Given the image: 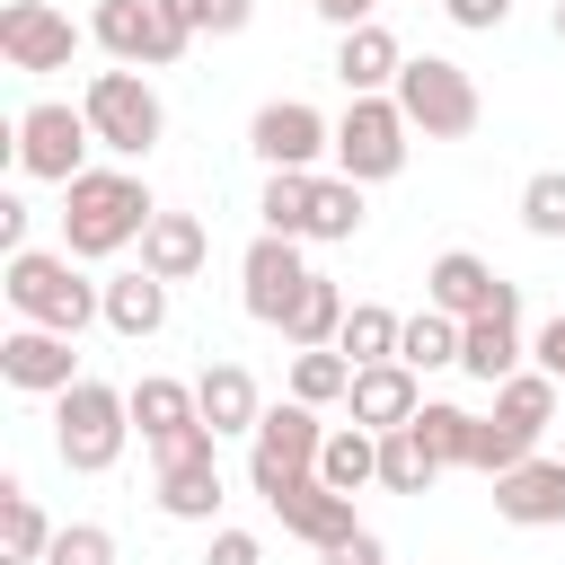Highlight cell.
Listing matches in <instances>:
<instances>
[{
  "label": "cell",
  "mask_w": 565,
  "mask_h": 565,
  "mask_svg": "<svg viewBox=\"0 0 565 565\" xmlns=\"http://www.w3.org/2000/svg\"><path fill=\"white\" fill-rule=\"evenodd\" d=\"M150 185L132 177V168H79L71 185H62V247L79 256V265H97V256H124V247H141V230H150Z\"/></svg>",
  "instance_id": "6da1fadb"
},
{
  "label": "cell",
  "mask_w": 565,
  "mask_h": 565,
  "mask_svg": "<svg viewBox=\"0 0 565 565\" xmlns=\"http://www.w3.org/2000/svg\"><path fill=\"white\" fill-rule=\"evenodd\" d=\"M0 291L26 327H53V335H88L106 318V282H88L71 247H18L0 265Z\"/></svg>",
  "instance_id": "7a4b0ae2"
},
{
  "label": "cell",
  "mask_w": 565,
  "mask_h": 565,
  "mask_svg": "<svg viewBox=\"0 0 565 565\" xmlns=\"http://www.w3.org/2000/svg\"><path fill=\"white\" fill-rule=\"evenodd\" d=\"M132 441V388H106V380H71L53 397V459L71 477H106Z\"/></svg>",
  "instance_id": "3957f363"
},
{
  "label": "cell",
  "mask_w": 565,
  "mask_h": 565,
  "mask_svg": "<svg viewBox=\"0 0 565 565\" xmlns=\"http://www.w3.org/2000/svg\"><path fill=\"white\" fill-rule=\"evenodd\" d=\"M79 115H88L97 150H115V159H150V150L168 141V106H159V88H150L132 62L97 71V79L79 88Z\"/></svg>",
  "instance_id": "277c9868"
},
{
  "label": "cell",
  "mask_w": 565,
  "mask_h": 565,
  "mask_svg": "<svg viewBox=\"0 0 565 565\" xmlns=\"http://www.w3.org/2000/svg\"><path fill=\"white\" fill-rule=\"evenodd\" d=\"M397 115L424 132V141H468L477 132V115H486V97H477V79L450 62V53H406V71H397Z\"/></svg>",
  "instance_id": "5b68a950"
},
{
  "label": "cell",
  "mask_w": 565,
  "mask_h": 565,
  "mask_svg": "<svg viewBox=\"0 0 565 565\" xmlns=\"http://www.w3.org/2000/svg\"><path fill=\"white\" fill-rule=\"evenodd\" d=\"M318 450H327V424H318V406L282 397V406H265V415H256V433H247V486L274 503L282 486L318 477Z\"/></svg>",
  "instance_id": "8992f818"
},
{
  "label": "cell",
  "mask_w": 565,
  "mask_h": 565,
  "mask_svg": "<svg viewBox=\"0 0 565 565\" xmlns=\"http://www.w3.org/2000/svg\"><path fill=\"white\" fill-rule=\"evenodd\" d=\"M406 115H397V97H353L344 115H335V177H353V185H388L397 168H406Z\"/></svg>",
  "instance_id": "52a82bcc"
},
{
  "label": "cell",
  "mask_w": 565,
  "mask_h": 565,
  "mask_svg": "<svg viewBox=\"0 0 565 565\" xmlns=\"http://www.w3.org/2000/svg\"><path fill=\"white\" fill-rule=\"evenodd\" d=\"M132 433H141L150 468H159V459H185V450H203V441H221V433L203 424V397H194V380H168V371L132 380Z\"/></svg>",
  "instance_id": "ba28073f"
},
{
  "label": "cell",
  "mask_w": 565,
  "mask_h": 565,
  "mask_svg": "<svg viewBox=\"0 0 565 565\" xmlns=\"http://www.w3.org/2000/svg\"><path fill=\"white\" fill-rule=\"evenodd\" d=\"M88 35H97L115 62H132V71H177V62H185V44H194L159 0H97Z\"/></svg>",
  "instance_id": "9c48e42d"
},
{
  "label": "cell",
  "mask_w": 565,
  "mask_h": 565,
  "mask_svg": "<svg viewBox=\"0 0 565 565\" xmlns=\"http://www.w3.org/2000/svg\"><path fill=\"white\" fill-rule=\"evenodd\" d=\"M88 150H97V132H88V115H79V106L44 97V106H26V115H18V168H26L35 185H71V177L88 168Z\"/></svg>",
  "instance_id": "30bf717a"
},
{
  "label": "cell",
  "mask_w": 565,
  "mask_h": 565,
  "mask_svg": "<svg viewBox=\"0 0 565 565\" xmlns=\"http://www.w3.org/2000/svg\"><path fill=\"white\" fill-rule=\"evenodd\" d=\"M300 291H309L300 238H282V230H256V247L238 256V300H247V318H256V327H282Z\"/></svg>",
  "instance_id": "8fae6325"
},
{
  "label": "cell",
  "mask_w": 565,
  "mask_h": 565,
  "mask_svg": "<svg viewBox=\"0 0 565 565\" xmlns=\"http://www.w3.org/2000/svg\"><path fill=\"white\" fill-rule=\"evenodd\" d=\"M71 53H79V26H71L53 0H9V9H0V62H9V71L44 79V71H71Z\"/></svg>",
  "instance_id": "7c38bea8"
},
{
  "label": "cell",
  "mask_w": 565,
  "mask_h": 565,
  "mask_svg": "<svg viewBox=\"0 0 565 565\" xmlns=\"http://www.w3.org/2000/svg\"><path fill=\"white\" fill-rule=\"evenodd\" d=\"M247 150H256L265 168H318V150H335V124H327L309 97H274V106H256Z\"/></svg>",
  "instance_id": "4fadbf2b"
},
{
  "label": "cell",
  "mask_w": 565,
  "mask_h": 565,
  "mask_svg": "<svg viewBox=\"0 0 565 565\" xmlns=\"http://www.w3.org/2000/svg\"><path fill=\"white\" fill-rule=\"evenodd\" d=\"M521 353H530V344H521V282H503V300H494V309L459 318V371L494 388V380H512V371H521Z\"/></svg>",
  "instance_id": "5bb4252c"
},
{
  "label": "cell",
  "mask_w": 565,
  "mask_h": 565,
  "mask_svg": "<svg viewBox=\"0 0 565 565\" xmlns=\"http://www.w3.org/2000/svg\"><path fill=\"white\" fill-rule=\"evenodd\" d=\"M79 335H53V327H9L0 335V380L9 388H26V397H62L71 380H79V353H71Z\"/></svg>",
  "instance_id": "9a60e30c"
},
{
  "label": "cell",
  "mask_w": 565,
  "mask_h": 565,
  "mask_svg": "<svg viewBox=\"0 0 565 565\" xmlns=\"http://www.w3.org/2000/svg\"><path fill=\"white\" fill-rule=\"evenodd\" d=\"M494 512L512 521V530H565V459H521V468H503L494 477Z\"/></svg>",
  "instance_id": "2e32d148"
},
{
  "label": "cell",
  "mask_w": 565,
  "mask_h": 565,
  "mask_svg": "<svg viewBox=\"0 0 565 565\" xmlns=\"http://www.w3.org/2000/svg\"><path fill=\"white\" fill-rule=\"evenodd\" d=\"M397 71H406V44H397L380 18H362V26L335 35V79H344V97H388Z\"/></svg>",
  "instance_id": "e0dca14e"
},
{
  "label": "cell",
  "mask_w": 565,
  "mask_h": 565,
  "mask_svg": "<svg viewBox=\"0 0 565 565\" xmlns=\"http://www.w3.org/2000/svg\"><path fill=\"white\" fill-rule=\"evenodd\" d=\"M424 300H433L441 318H477V309L503 300V274H494L477 247H441V256L424 265Z\"/></svg>",
  "instance_id": "ac0fdd59"
},
{
  "label": "cell",
  "mask_w": 565,
  "mask_h": 565,
  "mask_svg": "<svg viewBox=\"0 0 565 565\" xmlns=\"http://www.w3.org/2000/svg\"><path fill=\"white\" fill-rule=\"evenodd\" d=\"M415 380H424V371H406V362H362L353 388H344V415L371 424V433H397V424H415V406H424Z\"/></svg>",
  "instance_id": "d6986e66"
},
{
  "label": "cell",
  "mask_w": 565,
  "mask_h": 565,
  "mask_svg": "<svg viewBox=\"0 0 565 565\" xmlns=\"http://www.w3.org/2000/svg\"><path fill=\"white\" fill-rule=\"evenodd\" d=\"M150 494H159V512L168 521H221V450L203 441V450H185V459H159V477H150Z\"/></svg>",
  "instance_id": "ffe728a7"
},
{
  "label": "cell",
  "mask_w": 565,
  "mask_h": 565,
  "mask_svg": "<svg viewBox=\"0 0 565 565\" xmlns=\"http://www.w3.org/2000/svg\"><path fill=\"white\" fill-rule=\"evenodd\" d=\"M274 521H282L291 539H309V547H335L344 530H362V521H353V494H335L327 477H300V486H282V494H274Z\"/></svg>",
  "instance_id": "44dd1931"
},
{
  "label": "cell",
  "mask_w": 565,
  "mask_h": 565,
  "mask_svg": "<svg viewBox=\"0 0 565 565\" xmlns=\"http://www.w3.org/2000/svg\"><path fill=\"white\" fill-rule=\"evenodd\" d=\"M141 265H150L159 282H194V274L212 265V230H203L194 212H150V230H141Z\"/></svg>",
  "instance_id": "7402d4cb"
},
{
  "label": "cell",
  "mask_w": 565,
  "mask_h": 565,
  "mask_svg": "<svg viewBox=\"0 0 565 565\" xmlns=\"http://www.w3.org/2000/svg\"><path fill=\"white\" fill-rule=\"evenodd\" d=\"M106 327H115L124 344H150V335L168 327V282H159L150 265L115 274V282H106Z\"/></svg>",
  "instance_id": "603a6c76"
},
{
  "label": "cell",
  "mask_w": 565,
  "mask_h": 565,
  "mask_svg": "<svg viewBox=\"0 0 565 565\" xmlns=\"http://www.w3.org/2000/svg\"><path fill=\"white\" fill-rule=\"evenodd\" d=\"M194 397H203V424L230 441V433H256V415H265V397H256V380L238 371V362H212L203 380H194Z\"/></svg>",
  "instance_id": "cb8c5ba5"
},
{
  "label": "cell",
  "mask_w": 565,
  "mask_h": 565,
  "mask_svg": "<svg viewBox=\"0 0 565 565\" xmlns=\"http://www.w3.org/2000/svg\"><path fill=\"white\" fill-rule=\"evenodd\" d=\"M318 477H327L335 494L380 486V433H371V424H335V433H327V450H318Z\"/></svg>",
  "instance_id": "d4e9b609"
},
{
  "label": "cell",
  "mask_w": 565,
  "mask_h": 565,
  "mask_svg": "<svg viewBox=\"0 0 565 565\" xmlns=\"http://www.w3.org/2000/svg\"><path fill=\"white\" fill-rule=\"evenodd\" d=\"M265 230L282 238H309V212H318V168H265V194H256Z\"/></svg>",
  "instance_id": "484cf974"
},
{
  "label": "cell",
  "mask_w": 565,
  "mask_h": 565,
  "mask_svg": "<svg viewBox=\"0 0 565 565\" xmlns=\"http://www.w3.org/2000/svg\"><path fill=\"white\" fill-rule=\"evenodd\" d=\"M556 406H565V388H556V371H512V380H494V415L503 424H521L530 441L556 424Z\"/></svg>",
  "instance_id": "4316f807"
},
{
  "label": "cell",
  "mask_w": 565,
  "mask_h": 565,
  "mask_svg": "<svg viewBox=\"0 0 565 565\" xmlns=\"http://www.w3.org/2000/svg\"><path fill=\"white\" fill-rule=\"evenodd\" d=\"M441 477V450L415 433V424H397V433H380V486L388 494H424Z\"/></svg>",
  "instance_id": "83f0119b"
},
{
  "label": "cell",
  "mask_w": 565,
  "mask_h": 565,
  "mask_svg": "<svg viewBox=\"0 0 565 565\" xmlns=\"http://www.w3.org/2000/svg\"><path fill=\"white\" fill-rule=\"evenodd\" d=\"M0 547H9V565H44V547H53V521L35 512V494L18 477H0Z\"/></svg>",
  "instance_id": "f1b7e54d"
},
{
  "label": "cell",
  "mask_w": 565,
  "mask_h": 565,
  "mask_svg": "<svg viewBox=\"0 0 565 565\" xmlns=\"http://www.w3.org/2000/svg\"><path fill=\"white\" fill-rule=\"evenodd\" d=\"M344 309H353V300H344L327 274H309V291H300L291 318H282V344H335V335H344Z\"/></svg>",
  "instance_id": "f546056e"
},
{
  "label": "cell",
  "mask_w": 565,
  "mask_h": 565,
  "mask_svg": "<svg viewBox=\"0 0 565 565\" xmlns=\"http://www.w3.org/2000/svg\"><path fill=\"white\" fill-rule=\"evenodd\" d=\"M397 362L406 371H459V318H441L433 300L406 318V335H397Z\"/></svg>",
  "instance_id": "4dcf8cb0"
},
{
  "label": "cell",
  "mask_w": 565,
  "mask_h": 565,
  "mask_svg": "<svg viewBox=\"0 0 565 565\" xmlns=\"http://www.w3.org/2000/svg\"><path fill=\"white\" fill-rule=\"evenodd\" d=\"M344 388H353V353L344 344H300L291 353V397L300 406H335Z\"/></svg>",
  "instance_id": "1f68e13d"
},
{
  "label": "cell",
  "mask_w": 565,
  "mask_h": 565,
  "mask_svg": "<svg viewBox=\"0 0 565 565\" xmlns=\"http://www.w3.org/2000/svg\"><path fill=\"white\" fill-rule=\"evenodd\" d=\"M397 335H406V318H397V309H380V300H353L335 344H344V353H353V371H362V362H397Z\"/></svg>",
  "instance_id": "d6a6232c"
},
{
  "label": "cell",
  "mask_w": 565,
  "mask_h": 565,
  "mask_svg": "<svg viewBox=\"0 0 565 565\" xmlns=\"http://www.w3.org/2000/svg\"><path fill=\"white\" fill-rule=\"evenodd\" d=\"M539 441L521 433V424H503V415H477V433H468V468L477 477H503V468H521Z\"/></svg>",
  "instance_id": "836d02e7"
},
{
  "label": "cell",
  "mask_w": 565,
  "mask_h": 565,
  "mask_svg": "<svg viewBox=\"0 0 565 565\" xmlns=\"http://www.w3.org/2000/svg\"><path fill=\"white\" fill-rule=\"evenodd\" d=\"M362 230V185L353 177H318V212H309V238H353Z\"/></svg>",
  "instance_id": "e575fe53"
},
{
  "label": "cell",
  "mask_w": 565,
  "mask_h": 565,
  "mask_svg": "<svg viewBox=\"0 0 565 565\" xmlns=\"http://www.w3.org/2000/svg\"><path fill=\"white\" fill-rule=\"evenodd\" d=\"M415 433L441 450V468H468V433H477V415H468V406H441V397H424V406H415Z\"/></svg>",
  "instance_id": "d590c367"
},
{
  "label": "cell",
  "mask_w": 565,
  "mask_h": 565,
  "mask_svg": "<svg viewBox=\"0 0 565 565\" xmlns=\"http://www.w3.org/2000/svg\"><path fill=\"white\" fill-rule=\"evenodd\" d=\"M521 230L530 238H565V168H539L521 185Z\"/></svg>",
  "instance_id": "8d00e7d4"
},
{
  "label": "cell",
  "mask_w": 565,
  "mask_h": 565,
  "mask_svg": "<svg viewBox=\"0 0 565 565\" xmlns=\"http://www.w3.org/2000/svg\"><path fill=\"white\" fill-rule=\"evenodd\" d=\"M185 35H238L247 18H256V0H159Z\"/></svg>",
  "instance_id": "74e56055"
},
{
  "label": "cell",
  "mask_w": 565,
  "mask_h": 565,
  "mask_svg": "<svg viewBox=\"0 0 565 565\" xmlns=\"http://www.w3.org/2000/svg\"><path fill=\"white\" fill-rule=\"evenodd\" d=\"M44 565H115V530L106 521H71V530H53Z\"/></svg>",
  "instance_id": "f35d334b"
},
{
  "label": "cell",
  "mask_w": 565,
  "mask_h": 565,
  "mask_svg": "<svg viewBox=\"0 0 565 565\" xmlns=\"http://www.w3.org/2000/svg\"><path fill=\"white\" fill-rule=\"evenodd\" d=\"M318 565H388V547H380V530H344L335 547H318Z\"/></svg>",
  "instance_id": "ab89813d"
},
{
  "label": "cell",
  "mask_w": 565,
  "mask_h": 565,
  "mask_svg": "<svg viewBox=\"0 0 565 565\" xmlns=\"http://www.w3.org/2000/svg\"><path fill=\"white\" fill-rule=\"evenodd\" d=\"M203 565H265V547H256V530H212Z\"/></svg>",
  "instance_id": "60d3db41"
},
{
  "label": "cell",
  "mask_w": 565,
  "mask_h": 565,
  "mask_svg": "<svg viewBox=\"0 0 565 565\" xmlns=\"http://www.w3.org/2000/svg\"><path fill=\"white\" fill-rule=\"evenodd\" d=\"M450 9V26H468V35H494L503 18H512V0H441Z\"/></svg>",
  "instance_id": "b9f144b4"
},
{
  "label": "cell",
  "mask_w": 565,
  "mask_h": 565,
  "mask_svg": "<svg viewBox=\"0 0 565 565\" xmlns=\"http://www.w3.org/2000/svg\"><path fill=\"white\" fill-rule=\"evenodd\" d=\"M530 353H539V371H556V380H565V309H556V318L530 335Z\"/></svg>",
  "instance_id": "7bdbcfd3"
},
{
  "label": "cell",
  "mask_w": 565,
  "mask_h": 565,
  "mask_svg": "<svg viewBox=\"0 0 565 565\" xmlns=\"http://www.w3.org/2000/svg\"><path fill=\"white\" fill-rule=\"evenodd\" d=\"M309 9H318L335 35H344V26H362V18H380V0H309Z\"/></svg>",
  "instance_id": "ee69618b"
},
{
  "label": "cell",
  "mask_w": 565,
  "mask_h": 565,
  "mask_svg": "<svg viewBox=\"0 0 565 565\" xmlns=\"http://www.w3.org/2000/svg\"><path fill=\"white\" fill-rule=\"evenodd\" d=\"M18 247H26V203L0 194V256H18Z\"/></svg>",
  "instance_id": "f6af8a7d"
},
{
  "label": "cell",
  "mask_w": 565,
  "mask_h": 565,
  "mask_svg": "<svg viewBox=\"0 0 565 565\" xmlns=\"http://www.w3.org/2000/svg\"><path fill=\"white\" fill-rule=\"evenodd\" d=\"M556 44H565V0H556Z\"/></svg>",
  "instance_id": "bcb514c9"
},
{
  "label": "cell",
  "mask_w": 565,
  "mask_h": 565,
  "mask_svg": "<svg viewBox=\"0 0 565 565\" xmlns=\"http://www.w3.org/2000/svg\"><path fill=\"white\" fill-rule=\"evenodd\" d=\"M556 388H565V380H556Z\"/></svg>",
  "instance_id": "7dc6e473"
}]
</instances>
